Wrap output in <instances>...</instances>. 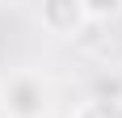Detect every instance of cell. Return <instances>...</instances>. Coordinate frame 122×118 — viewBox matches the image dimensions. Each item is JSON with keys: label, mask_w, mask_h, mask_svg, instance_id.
Masks as SVG:
<instances>
[{"label": "cell", "mask_w": 122, "mask_h": 118, "mask_svg": "<svg viewBox=\"0 0 122 118\" xmlns=\"http://www.w3.org/2000/svg\"><path fill=\"white\" fill-rule=\"evenodd\" d=\"M0 110H4V118H42V110H46V89H42V80L30 76V72L9 76L4 89H0Z\"/></svg>", "instance_id": "cell-1"}, {"label": "cell", "mask_w": 122, "mask_h": 118, "mask_svg": "<svg viewBox=\"0 0 122 118\" xmlns=\"http://www.w3.org/2000/svg\"><path fill=\"white\" fill-rule=\"evenodd\" d=\"M42 25H46L51 34H76V30H84L88 25V9L84 4H46L42 9Z\"/></svg>", "instance_id": "cell-2"}, {"label": "cell", "mask_w": 122, "mask_h": 118, "mask_svg": "<svg viewBox=\"0 0 122 118\" xmlns=\"http://www.w3.org/2000/svg\"><path fill=\"white\" fill-rule=\"evenodd\" d=\"M72 118H122V97H88Z\"/></svg>", "instance_id": "cell-3"}, {"label": "cell", "mask_w": 122, "mask_h": 118, "mask_svg": "<svg viewBox=\"0 0 122 118\" xmlns=\"http://www.w3.org/2000/svg\"><path fill=\"white\" fill-rule=\"evenodd\" d=\"M0 118H4V110H0Z\"/></svg>", "instance_id": "cell-4"}]
</instances>
